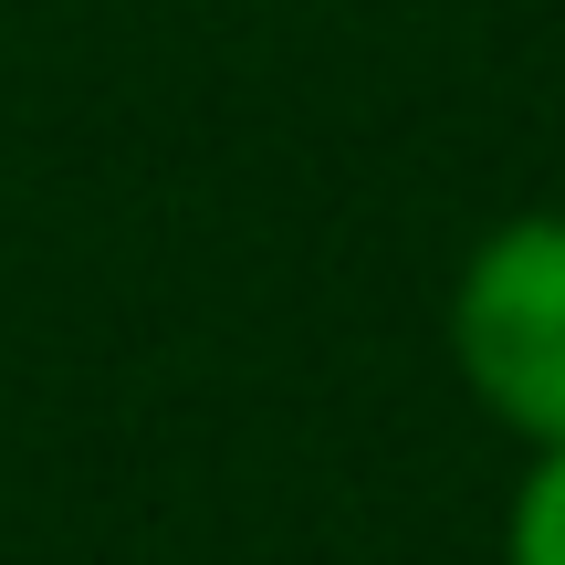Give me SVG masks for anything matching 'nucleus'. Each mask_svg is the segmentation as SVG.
I'll return each instance as SVG.
<instances>
[{"instance_id":"f03ea898","label":"nucleus","mask_w":565,"mask_h":565,"mask_svg":"<svg viewBox=\"0 0 565 565\" xmlns=\"http://www.w3.org/2000/svg\"><path fill=\"white\" fill-rule=\"evenodd\" d=\"M503 565H565V440H545L513 482L503 513Z\"/></svg>"},{"instance_id":"f257e3e1","label":"nucleus","mask_w":565,"mask_h":565,"mask_svg":"<svg viewBox=\"0 0 565 565\" xmlns=\"http://www.w3.org/2000/svg\"><path fill=\"white\" fill-rule=\"evenodd\" d=\"M450 366L524 450L565 440V210H513L450 282Z\"/></svg>"}]
</instances>
